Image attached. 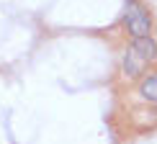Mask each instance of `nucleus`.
Segmentation results:
<instances>
[{
    "label": "nucleus",
    "instance_id": "1",
    "mask_svg": "<svg viewBox=\"0 0 157 144\" xmlns=\"http://www.w3.org/2000/svg\"><path fill=\"white\" fill-rule=\"evenodd\" d=\"M157 57V44L152 41L149 36H142V39H136L134 41V47L129 49V54H126V59H124V70H126V75H142L147 67V62H152Z\"/></svg>",
    "mask_w": 157,
    "mask_h": 144
},
{
    "label": "nucleus",
    "instance_id": "2",
    "mask_svg": "<svg viewBox=\"0 0 157 144\" xmlns=\"http://www.w3.org/2000/svg\"><path fill=\"white\" fill-rule=\"evenodd\" d=\"M126 28L132 31L134 39L149 36V16H147V10L142 8L139 3H129V8H126Z\"/></svg>",
    "mask_w": 157,
    "mask_h": 144
},
{
    "label": "nucleus",
    "instance_id": "3",
    "mask_svg": "<svg viewBox=\"0 0 157 144\" xmlns=\"http://www.w3.org/2000/svg\"><path fill=\"white\" fill-rule=\"evenodd\" d=\"M142 95H144L147 100H155L157 103V75L147 77V80L142 82Z\"/></svg>",
    "mask_w": 157,
    "mask_h": 144
}]
</instances>
